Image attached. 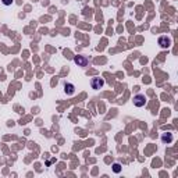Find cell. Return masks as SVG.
<instances>
[{"label": "cell", "instance_id": "cell-1", "mask_svg": "<svg viewBox=\"0 0 178 178\" xmlns=\"http://www.w3.org/2000/svg\"><path fill=\"white\" fill-rule=\"evenodd\" d=\"M134 105L136 106V107H142V106L146 105V99L143 95H136V96H134Z\"/></svg>", "mask_w": 178, "mask_h": 178}, {"label": "cell", "instance_id": "cell-2", "mask_svg": "<svg viewBox=\"0 0 178 178\" xmlns=\"http://www.w3.org/2000/svg\"><path fill=\"white\" fill-rule=\"evenodd\" d=\"M74 61H75L79 67H85V65L88 64V59H86L85 56H75L74 57Z\"/></svg>", "mask_w": 178, "mask_h": 178}, {"label": "cell", "instance_id": "cell-3", "mask_svg": "<svg viewBox=\"0 0 178 178\" xmlns=\"http://www.w3.org/2000/svg\"><path fill=\"white\" fill-rule=\"evenodd\" d=\"M90 84H92V88L93 89H100L102 86L105 85V81H103V79H100V78H93Z\"/></svg>", "mask_w": 178, "mask_h": 178}, {"label": "cell", "instance_id": "cell-4", "mask_svg": "<svg viewBox=\"0 0 178 178\" xmlns=\"http://www.w3.org/2000/svg\"><path fill=\"white\" fill-rule=\"evenodd\" d=\"M159 44H160L163 49L168 47V46H170V39H168V38H166V36H162L160 39H159Z\"/></svg>", "mask_w": 178, "mask_h": 178}, {"label": "cell", "instance_id": "cell-5", "mask_svg": "<svg viewBox=\"0 0 178 178\" xmlns=\"http://www.w3.org/2000/svg\"><path fill=\"white\" fill-rule=\"evenodd\" d=\"M64 90L67 95H73L74 93V85H71V84H65L64 85Z\"/></svg>", "mask_w": 178, "mask_h": 178}, {"label": "cell", "instance_id": "cell-6", "mask_svg": "<svg viewBox=\"0 0 178 178\" xmlns=\"http://www.w3.org/2000/svg\"><path fill=\"white\" fill-rule=\"evenodd\" d=\"M162 139H163V142H166V141H167V142H171V141H173V136H171V134H167V136L164 135Z\"/></svg>", "mask_w": 178, "mask_h": 178}, {"label": "cell", "instance_id": "cell-7", "mask_svg": "<svg viewBox=\"0 0 178 178\" xmlns=\"http://www.w3.org/2000/svg\"><path fill=\"white\" fill-rule=\"evenodd\" d=\"M113 170L116 171V173H120V171H121V167H120V164H114V166H113Z\"/></svg>", "mask_w": 178, "mask_h": 178}, {"label": "cell", "instance_id": "cell-8", "mask_svg": "<svg viewBox=\"0 0 178 178\" xmlns=\"http://www.w3.org/2000/svg\"><path fill=\"white\" fill-rule=\"evenodd\" d=\"M1 1H3V4H4V6H11V4H13V1H14V0H1Z\"/></svg>", "mask_w": 178, "mask_h": 178}]
</instances>
